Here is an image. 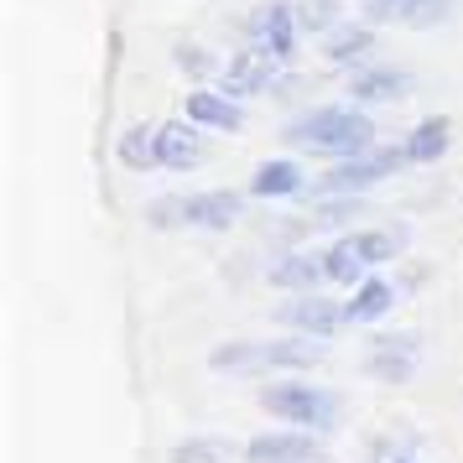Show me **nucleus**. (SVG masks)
I'll use <instances>...</instances> for the list:
<instances>
[{"label":"nucleus","mask_w":463,"mask_h":463,"mask_svg":"<svg viewBox=\"0 0 463 463\" xmlns=\"http://www.w3.org/2000/svg\"><path fill=\"white\" fill-rule=\"evenodd\" d=\"M297 26H302V16H297L292 5L271 0V5H260L250 16V47L260 58H271V63H287L297 52Z\"/></svg>","instance_id":"obj_6"},{"label":"nucleus","mask_w":463,"mask_h":463,"mask_svg":"<svg viewBox=\"0 0 463 463\" xmlns=\"http://www.w3.org/2000/svg\"><path fill=\"white\" fill-rule=\"evenodd\" d=\"M188 120L193 126H209V130H240L245 115L230 94H213V89H193L188 94Z\"/></svg>","instance_id":"obj_14"},{"label":"nucleus","mask_w":463,"mask_h":463,"mask_svg":"<svg viewBox=\"0 0 463 463\" xmlns=\"http://www.w3.org/2000/svg\"><path fill=\"white\" fill-rule=\"evenodd\" d=\"M391 307H396V287H391L385 276H364L354 292H349V323H359V328L380 323Z\"/></svg>","instance_id":"obj_13"},{"label":"nucleus","mask_w":463,"mask_h":463,"mask_svg":"<svg viewBox=\"0 0 463 463\" xmlns=\"http://www.w3.org/2000/svg\"><path fill=\"white\" fill-rule=\"evenodd\" d=\"M448 141H453V126L442 120V115H432V120H421L401 146H406V156L417 162V167H427V162H438V156H448Z\"/></svg>","instance_id":"obj_17"},{"label":"nucleus","mask_w":463,"mask_h":463,"mask_svg":"<svg viewBox=\"0 0 463 463\" xmlns=\"http://www.w3.org/2000/svg\"><path fill=\"white\" fill-rule=\"evenodd\" d=\"M245 463H317V438L313 432H297V427L255 432L245 442Z\"/></svg>","instance_id":"obj_7"},{"label":"nucleus","mask_w":463,"mask_h":463,"mask_svg":"<svg viewBox=\"0 0 463 463\" xmlns=\"http://www.w3.org/2000/svg\"><path fill=\"white\" fill-rule=\"evenodd\" d=\"M240 213H245V198L230 188L188 193L183 198V230H230V224H240Z\"/></svg>","instance_id":"obj_8"},{"label":"nucleus","mask_w":463,"mask_h":463,"mask_svg":"<svg viewBox=\"0 0 463 463\" xmlns=\"http://www.w3.org/2000/svg\"><path fill=\"white\" fill-rule=\"evenodd\" d=\"M203 162V136L193 120H167L156 126V167L167 172H193Z\"/></svg>","instance_id":"obj_9"},{"label":"nucleus","mask_w":463,"mask_h":463,"mask_svg":"<svg viewBox=\"0 0 463 463\" xmlns=\"http://www.w3.org/2000/svg\"><path fill=\"white\" fill-rule=\"evenodd\" d=\"M307 188L302 183V172H297V162H266V167H255V177H250V193L255 198H297V193Z\"/></svg>","instance_id":"obj_18"},{"label":"nucleus","mask_w":463,"mask_h":463,"mask_svg":"<svg viewBox=\"0 0 463 463\" xmlns=\"http://www.w3.org/2000/svg\"><path fill=\"white\" fill-rule=\"evenodd\" d=\"M219 375H292V370H317L323 364V344L302 334H276V338H240V344H219L209 354Z\"/></svg>","instance_id":"obj_1"},{"label":"nucleus","mask_w":463,"mask_h":463,"mask_svg":"<svg viewBox=\"0 0 463 463\" xmlns=\"http://www.w3.org/2000/svg\"><path fill=\"white\" fill-rule=\"evenodd\" d=\"M411 89V73L406 68H354L349 73V94L359 105H391Z\"/></svg>","instance_id":"obj_12"},{"label":"nucleus","mask_w":463,"mask_h":463,"mask_svg":"<svg viewBox=\"0 0 463 463\" xmlns=\"http://www.w3.org/2000/svg\"><path fill=\"white\" fill-rule=\"evenodd\" d=\"M323 47H328V58H334V63H359V58L375 47V32H364V26H338Z\"/></svg>","instance_id":"obj_23"},{"label":"nucleus","mask_w":463,"mask_h":463,"mask_svg":"<svg viewBox=\"0 0 463 463\" xmlns=\"http://www.w3.org/2000/svg\"><path fill=\"white\" fill-rule=\"evenodd\" d=\"M271 287L276 292H317V287H328L323 281V250H287L271 260Z\"/></svg>","instance_id":"obj_11"},{"label":"nucleus","mask_w":463,"mask_h":463,"mask_svg":"<svg viewBox=\"0 0 463 463\" xmlns=\"http://www.w3.org/2000/svg\"><path fill=\"white\" fill-rule=\"evenodd\" d=\"M271 58H260V52H240L230 58L224 68V94L230 99H245V94H260V89H271Z\"/></svg>","instance_id":"obj_15"},{"label":"nucleus","mask_w":463,"mask_h":463,"mask_svg":"<svg viewBox=\"0 0 463 463\" xmlns=\"http://www.w3.org/2000/svg\"><path fill=\"white\" fill-rule=\"evenodd\" d=\"M334 16H338V0H307V11H302L307 26H328Z\"/></svg>","instance_id":"obj_24"},{"label":"nucleus","mask_w":463,"mask_h":463,"mask_svg":"<svg viewBox=\"0 0 463 463\" xmlns=\"http://www.w3.org/2000/svg\"><path fill=\"white\" fill-rule=\"evenodd\" d=\"M115 151H120V162L130 172H151L156 167V126H130Z\"/></svg>","instance_id":"obj_22"},{"label":"nucleus","mask_w":463,"mask_h":463,"mask_svg":"<svg viewBox=\"0 0 463 463\" xmlns=\"http://www.w3.org/2000/svg\"><path fill=\"white\" fill-rule=\"evenodd\" d=\"M177 58H183V68H193V79H209V73H213V58H203V52H193V47H183Z\"/></svg>","instance_id":"obj_25"},{"label":"nucleus","mask_w":463,"mask_h":463,"mask_svg":"<svg viewBox=\"0 0 463 463\" xmlns=\"http://www.w3.org/2000/svg\"><path fill=\"white\" fill-rule=\"evenodd\" d=\"M364 375L380 385H406L417 375V338H375V349L364 359Z\"/></svg>","instance_id":"obj_10"},{"label":"nucleus","mask_w":463,"mask_h":463,"mask_svg":"<svg viewBox=\"0 0 463 463\" xmlns=\"http://www.w3.org/2000/svg\"><path fill=\"white\" fill-rule=\"evenodd\" d=\"M260 411L276 417L281 427H297V432H334L338 411H344V396L328 391V385H313V380H271L260 385Z\"/></svg>","instance_id":"obj_3"},{"label":"nucleus","mask_w":463,"mask_h":463,"mask_svg":"<svg viewBox=\"0 0 463 463\" xmlns=\"http://www.w3.org/2000/svg\"><path fill=\"white\" fill-rule=\"evenodd\" d=\"M406 162H411L406 146H370V151H359V156H349V162L328 167L313 183V193L317 198H328V193L334 198H349V193H364V188H375V183H385V177H396Z\"/></svg>","instance_id":"obj_4"},{"label":"nucleus","mask_w":463,"mask_h":463,"mask_svg":"<svg viewBox=\"0 0 463 463\" xmlns=\"http://www.w3.org/2000/svg\"><path fill=\"white\" fill-rule=\"evenodd\" d=\"M385 463H421V458H417V453H391Z\"/></svg>","instance_id":"obj_26"},{"label":"nucleus","mask_w":463,"mask_h":463,"mask_svg":"<svg viewBox=\"0 0 463 463\" xmlns=\"http://www.w3.org/2000/svg\"><path fill=\"white\" fill-rule=\"evenodd\" d=\"M442 11V0H364L370 22H432Z\"/></svg>","instance_id":"obj_21"},{"label":"nucleus","mask_w":463,"mask_h":463,"mask_svg":"<svg viewBox=\"0 0 463 463\" xmlns=\"http://www.w3.org/2000/svg\"><path fill=\"white\" fill-rule=\"evenodd\" d=\"M370 276V266L354 255L349 240H334V245H323V281L328 287H359Z\"/></svg>","instance_id":"obj_19"},{"label":"nucleus","mask_w":463,"mask_h":463,"mask_svg":"<svg viewBox=\"0 0 463 463\" xmlns=\"http://www.w3.org/2000/svg\"><path fill=\"white\" fill-rule=\"evenodd\" d=\"M281 141H287V146L323 151V156L349 162V156H359V151L375 146V120L359 115V109H349V105H323V109H307L297 126L281 130Z\"/></svg>","instance_id":"obj_2"},{"label":"nucleus","mask_w":463,"mask_h":463,"mask_svg":"<svg viewBox=\"0 0 463 463\" xmlns=\"http://www.w3.org/2000/svg\"><path fill=\"white\" fill-rule=\"evenodd\" d=\"M167 463H245V448L224 438H183L167 448Z\"/></svg>","instance_id":"obj_16"},{"label":"nucleus","mask_w":463,"mask_h":463,"mask_svg":"<svg viewBox=\"0 0 463 463\" xmlns=\"http://www.w3.org/2000/svg\"><path fill=\"white\" fill-rule=\"evenodd\" d=\"M349 245H354V255L375 271V266H385V260H396L401 250H406V234L401 230H359V234H344Z\"/></svg>","instance_id":"obj_20"},{"label":"nucleus","mask_w":463,"mask_h":463,"mask_svg":"<svg viewBox=\"0 0 463 463\" xmlns=\"http://www.w3.org/2000/svg\"><path fill=\"white\" fill-rule=\"evenodd\" d=\"M276 323L323 344V338H334L338 328H349V302H334L328 292H302V297H287V302L276 307Z\"/></svg>","instance_id":"obj_5"}]
</instances>
